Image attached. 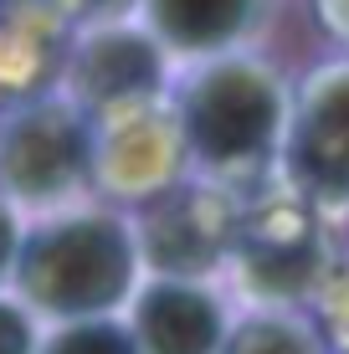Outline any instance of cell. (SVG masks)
<instances>
[{
	"instance_id": "cell-1",
	"label": "cell",
	"mask_w": 349,
	"mask_h": 354,
	"mask_svg": "<svg viewBox=\"0 0 349 354\" xmlns=\"http://www.w3.org/2000/svg\"><path fill=\"white\" fill-rule=\"evenodd\" d=\"M134 262L139 247L113 216H67L16 247V288L36 313L88 319L129 298Z\"/></svg>"
},
{
	"instance_id": "cell-2",
	"label": "cell",
	"mask_w": 349,
	"mask_h": 354,
	"mask_svg": "<svg viewBox=\"0 0 349 354\" xmlns=\"http://www.w3.org/2000/svg\"><path fill=\"white\" fill-rule=\"evenodd\" d=\"M283 124L278 82L252 62H216L180 97V133L190 154L216 169L252 165L272 149Z\"/></svg>"
},
{
	"instance_id": "cell-3",
	"label": "cell",
	"mask_w": 349,
	"mask_h": 354,
	"mask_svg": "<svg viewBox=\"0 0 349 354\" xmlns=\"http://www.w3.org/2000/svg\"><path fill=\"white\" fill-rule=\"evenodd\" d=\"M93 169V144L72 103H26L0 118V195L16 205H62Z\"/></svg>"
},
{
	"instance_id": "cell-4",
	"label": "cell",
	"mask_w": 349,
	"mask_h": 354,
	"mask_svg": "<svg viewBox=\"0 0 349 354\" xmlns=\"http://www.w3.org/2000/svg\"><path fill=\"white\" fill-rule=\"evenodd\" d=\"M67 82H72V97L82 108H98V113H124V108L149 103L164 82L160 36L103 21L88 36H77V46L67 57Z\"/></svg>"
},
{
	"instance_id": "cell-5",
	"label": "cell",
	"mask_w": 349,
	"mask_h": 354,
	"mask_svg": "<svg viewBox=\"0 0 349 354\" xmlns=\"http://www.w3.org/2000/svg\"><path fill=\"white\" fill-rule=\"evenodd\" d=\"M236 216L221 195L211 190H170L154 195V205L144 211L139 226V252L160 277H200L221 262V252L232 247Z\"/></svg>"
},
{
	"instance_id": "cell-6",
	"label": "cell",
	"mask_w": 349,
	"mask_h": 354,
	"mask_svg": "<svg viewBox=\"0 0 349 354\" xmlns=\"http://www.w3.org/2000/svg\"><path fill=\"white\" fill-rule=\"evenodd\" d=\"M232 247L242 257L247 288L262 298H293L319 272V231L298 205H262L247 221H236Z\"/></svg>"
},
{
	"instance_id": "cell-7",
	"label": "cell",
	"mask_w": 349,
	"mask_h": 354,
	"mask_svg": "<svg viewBox=\"0 0 349 354\" xmlns=\"http://www.w3.org/2000/svg\"><path fill=\"white\" fill-rule=\"evenodd\" d=\"M221 303L196 277H160L134 303L139 354H216L221 349Z\"/></svg>"
},
{
	"instance_id": "cell-8",
	"label": "cell",
	"mask_w": 349,
	"mask_h": 354,
	"mask_svg": "<svg viewBox=\"0 0 349 354\" xmlns=\"http://www.w3.org/2000/svg\"><path fill=\"white\" fill-rule=\"evenodd\" d=\"M293 169L319 195H349V72L314 82L293 129Z\"/></svg>"
},
{
	"instance_id": "cell-9",
	"label": "cell",
	"mask_w": 349,
	"mask_h": 354,
	"mask_svg": "<svg viewBox=\"0 0 349 354\" xmlns=\"http://www.w3.org/2000/svg\"><path fill=\"white\" fill-rule=\"evenodd\" d=\"M149 31L175 52H216L247 31L257 0H144Z\"/></svg>"
},
{
	"instance_id": "cell-10",
	"label": "cell",
	"mask_w": 349,
	"mask_h": 354,
	"mask_svg": "<svg viewBox=\"0 0 349 354\" xmlns=\"http://www.w3.org/2000/svg\"><path fill=\"white\" fill-rule=\"evenodd\" d=\"M175 154V139L164 133L160 113H149V103L129 108L124 124L108 139V180H118L124 190H160L164 185V165Z\"/></svg>"
},
{
	"instance_id": "cell-11",
	"label": "cell",
	"mask_w": 349,
	"mask_h": 354,
	"mask_svg": "<svg viewBox=\"0 0 349 354\" xmlns=\"http://www.w3.org/2000/svg\"><path fill=\"white\" fill-rule=\"evenodd\" d=\"M41 354H139V344L134 328H118L103 313H88V319H67L41 344Z\"/></svg>"
},
{
	"instance_id": "cell-12",
	"label": "cell",
	"mask_w": 349,
	"mask_h": 354,
	"mask_svg": "<svg viewBox=\"0 0 349 354\" xmlns=\"http://www.w3.org/2000/svg\"><path fill=\"white\" fill-rule=\"evenodd\" d=\"M216 354H319V349L293 319H247L232 339H221Z\"/></svg>"
},
{
	"instance_id": "cell-13",
	"label": "cell",
	"mask_w": 349,
	"mask_h": 354,
	"mask_svg": "<svg viewBox=\"0 0 349 354\" xmlns=\"http://www.w3.org/2000/svg\"><path fill=\"white\" fill-rule=\"evenodd\" d=\"M0 354H36V324L16 303H0Z\"/></svg>"
},
{
	"instance_id": "cell-14",
	"label": "cell",
	"mask_w": 349,
	"mask_h": 354,
	"mask_svg": "<svg viewBox=\"0 0 349 354\" xmlns=\"http://www.w3.org/2000/svg\"><path fill=\"white\" fill-rule=\"evenodd\" d=\"M16 247H21V231H16V216H10L6 195H0V277L16 267Z\"/></svg>"
},
{
	"instance_id": "cell-15",
	"label": "cell",
	"mask_w": 349,
	"mask_h": 354,
	"mask_svg": "<svg viewBox=\"0 0 349 354\" xmlns=\"http://www.w3.org/2000/svg\"><path fill=\"white\" fill-rule=\"evenodd\" d=\"M57 6H62V16H98V21H108V16H118L129 0H57Z\"/></svg>"
}]
</instances>
